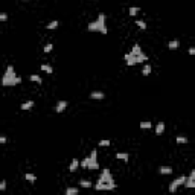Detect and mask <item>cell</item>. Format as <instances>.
<instances>
[{"instance_id": "obj_27", "label": "cell", "mask_w": 195, "mask_h": 195, "mask_svg": "<svg viewBox=\"0 0 195 195\" xmlns=\"http://www.w3.org/2000/svg\"><path fill=\"white\" fill-rule=\"evenodd\" d=\"M52 50H54V44H52V43H47L46 46H44V49H43L44 54H50Z\"/></svg>"}, {"instance_id": "obj_18", "label": "cell", "mask_w": 195, "mask_h": 195, "mask_svg": "<svg viewBox=\"0 0 195 195\" xmlns=\"http://www.w3.org/2000/svg\"><path fill=\"white\" fill-rule=\"evenodd\" d=\"M40 69L43 70V72L49 73V75H50V73H54V67H52L50 64H41V66H40Z\"/></svg>"}, {"instance_id": "obj_24", "label": "cell", "mask_w": 195, "mask_h": 195, "mask_svg": "<svg viewBox=\"0 0 195 195\" xmlns=\"http://www.w3.org/2000/svg\"><path fill=\"white\" fill-rule=\"evenodd\" d=\"M24 180H28V181L34 183V181H37V177H35L32 172H26V174H24Z\"/></svg>"}, {"instance_id": "obj_26", "label": "cell", "mask_w": 195, "mask_h": 195, "mask_svg": "<svg viewBox=\"0 0 195 195\" xmlns=\"http://www.w3.org/2000/svg\"><path fill=\"white\" fill-rule=\"evenodd\" d=\"M134 24L137 26L139 29H142V31H145V29H146V23H145L143 20H136V22H134Z\"/></svg>"}, {"instance_id": "obj_4", "label": "cell", "mask_w": 195, "mask_h": 195, "mask_svg": "<svg viewBox=\"0 0 195 195\" xmlns=\"http://www.w3.org/2000/svg\"><path fill=\"white\" fill-rule=\"evenodd\" d=\"M123 60H125V64L127 66H136V64H140V63H145V61H148V57L145 54L142 55V57H133L130 54H125Z\"/></svg>"}, {"instance_id": "obj_16", "label": "cell", "mask_w": 195, "mask_h": 195, "mask_svg": "<svg viewBox=\"0 0 195 195\" xmlns=\"http://www.w3.org/2000/svg\"><path fill=\"white\" fill-rule=\"evenodd\" d=\"M116 158H119V160L122 162H128V158H130V154L128 153H116Z\"/></svg>"}, {"instance_id": "obj_9", "label": "cell", "mask_w": 195, "mask_h": 195, "mask_svg": "<svg viewBox=\"0 0 195 195\" xmlns=\"http://www.w3.org/2000/svg\"><path fill=\"white\" fill-rule=\"evenodd\" d=\"M67 105H69V102L64 101V99H63V101H58L57 105H55V111H57V113H63V111H66Z\"/></svg>"}, {"instance_id": "obj_11", "label": "cell", "mask_w": 195, "mask_h": 195, "mask_svg": "<svg viewBox=\"0 0 195 195\" xmlns=\"http://www.w3.org/2000/svg\"><path fill=\"white\" fill-rule=\"evenodd\" d=\"M158 174L169 175V174H172V168L171 166H158Z\"/></svg>"}, {"instance_id": "obj_2", "label": "cell", "mask_w": 195, "mask_h": 195, "mask_svg": "<svg viewBox=\"0 0 195 195\" xmlns=\"http://www.w3.org/2000/svg\"><path fill=\"white\" fill-rule=\"evenodd\" d=\"M87 31L88 32H99V34H108V29H107V23H105V14H99L98 19L90 22L87 24Z\"/></svg>"}, {"instance_id": "obj_10", "label": "cell", "mask_w": 195, "mask_h": 195, "mask_svg": "<svg viewBox=\"0 0 195 195\" xmlns=\"http://www.w3.org/2000/svg\"><path fill=\"white\" fill-rule=\"evenodd\" d=\"M105 98V93L104 92H99V90H95L90 93V99H96V101H102Z\"/></svg>"}, {"instance_id": "obj_21", "label": "cell", "mask_w": 195, "mask_h": 195, "mask_svg": "<svg viewBox=\"0 0 195 195\" xmlns=\"http://www.w3.org/2000/svg\"><path fill=\"white\" fill-rule=\"evenodd\" d=\"M175 142H177L179 145H186L189 140H188V137H184V136H177V137H175Z\"/></svg>"}, {"instance_id": "obj_35", "label": "cell", "mask_w": 195, "mask_h": 195, "mask_svg": "<svg viewBox=\"0 0 195 195\" xmlns=\"http://www.w3.org/2000/svg\"><path fill=\"white\" fill-rule=\"evenodd\" d=\"M92 2H95V0H92Z\"/></svg>"}, {"instance_id": "obj_13", "label": "cell", "mask_w": 195, "mask_h": 195, "mask_svg": "<svg viewBox=\"0 0 195 195\" xmlns=\"http://www.w3.org/2000/svg\"><path fill=\"white\" fill-rule=\"evenodd\" d=\"M165 133V122H158L156 125V134L157 136H162Z\"/></svg>"}, {"instance_id": "obj_12", "label": "cell", "mask_w": 195, "mask_h": 195, "mask_svg": "<svg viewBox=\"0 0 195 195\" xmlns=\"http://www.w3.org/2000/svg\"><path fill=\"white\" fill-rule=\"evenodd\" d=\"M78 168H79V160L78 158H73V160L70 162V165H69V171L75 172V171H78Z\"/></svg>"}, {"instance_id": "obj_1", "label": "cell", "mask_w": 195, "mask_h": 195, "mask_svg": "<svg viewBox=\"0 0 195 195\" xmlns=\"http://www.w3.org/2000/svg\"><path fill=\"white\" fill-rule=\"evenodd\" d=\"M20 82H22V78L15 73L14 66L9 64L6 67L3 76H2V85L3 87H15V85H19Z\"/></svg>"}, {"instance_id": "obj_25", "label": "cell", "mask_w": 195, "mask_h": 195, "mask_svg": "<svg viewBox=\"0 0 195 195\" xmlns=\"http://www.w3.org/2000/svg\"><path fill=\"white\" fill-rule=\"evenodd\" d=\"M78 192H79V189L78 188H72V186L66 189V195H78Z\"/></svg>"}, {"instance_id": "obj_19", "label": "cell", "mask_w": 195, "mask_h": 195, "mask_svg": "<svg viewBox=\"0 0 195 195\" xmlns=\"http://www.w3.org/2000/svg\"><path fill=\"white\" fill-rule=\"evenodd\" d=\"M58 24H60V22H58V20H52L50 23H47V24H46V29L54 31V29H57V28H58Z\"/></svg>"}, {"instance_id": "obj_15", "label": "cell", "mask_w": 195, "mask_h": 195, "mask_svg": "<svg viewBox=\"0 0 195 195\" xmlns=\"http://www.w3.org/2000/svg\"><path fill=\"white\" fill-rule=\"evenodd\" d=\"M151 70H153V67H151V64H145L143 66V69H142V75H143V76H149V75H151Z\"/></svg>"}, {"instance_id": "obj_29", "label": "cell", "mask_w": 195, "mask_h": 195, "mask_svg": "<svg viewBox=\"0 0 195 195\" xmlns=\"http://www.w3.org/2000/svg\"><path fill=\"white\" fill-rule=\"evenodd\" d=\"M79 186H81V188H92L93 184L88 180H81V181H79Z\"/></svg>"}, {"instance_id": "obj_8", "label": "cell", "mask_w": 195, "mask_h": 195, "mask_svg": "<svg viewBox=\"0 0 195 195\" xmlns=\"http://www.w3.org/2000/svg\"><path fill=\"white\" fill-rule=\"evenodd\" d=\"M128 54L133 55V57H142V55H143V52H142V49H140V44L139 43H134V46H133L131 52H128Z\"/></svg>"}, {"instance_id": "obj_6", "label": "cell", "mask_w": 195, "mask_h": 195, "mask_svg": "<svg viewBox=\"0 0 195 195\" xmlns=\"http://www.w3.org/2000/svg\"><path fill=\"white\" fill-rule=\"evenodd\" d=\"M184 181H186V177H184V175L177 177V179H175V180H174V181L169 184V192H171V194H174V192H175L177 189H179V188H180V186H181Z\"/></svg>"}, {"instance_id": "obj_32", "label": "cell", "mask_w": 195, "mask_h": 195, "mask_svg": "<svg viewBox=\"0 0 195 195\" xmlns=\"http://www.w3.org/2000/svg\"><path fill=\"white\" fill-rule=\"evenodd\" d=\"M8 142V139H6V136H0V145H3V143H6Z\"/></svg>"}, {"instance_id": "obj_28", "label": "cell", "mask_w": 195, "mask_h": 195, "mask_svg": "<svg viewBox=\"0 0 195 195\" xmlns=\"http://www.w3.org/2000/svg\"><path fill=\"white\" fill-rule=\"evenodd\" d=\"M98 146H110V139H102L98 142Z\"/></svg>"}, {"instance_id": "obj_3", "label": "cell", "mask_w": 195, "mask_h": 195, "mask_svg": "<svg viewBox=\"0 0 195 195\" xmlns=\"http://www.w3.org/2000/svg\"><path fill=\"white\" fill-rule=\"evenodd\" d=\"M98 183H102V184H116V181H114V179H113V174L110 172V169H107V168H104V169L101 171V175H99V179H98Z\"/></svg>"}, {"instance_id": "obj_30", "label": "cell", "mask_w": 195, "mask_h": 195, "mask_svg": "<svg viewBox=\"0 0 195 195\" xmlns=\"http://www.w3.org/2000/svg\"><path fill=\"white\" fill-rule=\"evenodd\" d=\"M8 20V14L6 12H0V22H6Z\"/></svg>"}, {"instance_id": "obj_31", "label": "cell", "mask_w": 195, "mask_h": 195, "mask_svg": "<svg viewBox=\"0 0 195 195\" xmlns=\"http://www.w3.org/2000/svg\"><path fill=\"white\" fill-rule=\"evenodd\" d=\"M5 189H6V181L2 180V181H0V191H5Z\"/></svg>"}, {"instance_id": "obj_34", "label": "cell", "mask_w": 195, "mask_h": 195, "mask_svg": "<svg viewBox=\"0 0 195 195\" xmlns=\"http://www.w3.org/2000/svg\"><path fill=\"white\" fill-rule=\"evenodd\" d=\"M23 2H29V0H23Z\"/></svg>"}, {"instance_id": "obj_22", "label": "cell", "mask_w": 195, "mask_h": 195, "mask_svg": "<svg viewBox=\"0 0 195 195\" xmlns=\"http://www.w3.org/2000/svg\"><path fill=\"white\" fill-rule=\"evenodd\" d=\"M140 12V8L139 6H131L130 9H128V14L131 15V17H134V15H137Z\"/></svg>"}, {"instance_id": "obj_17", "label": "cell", "mask_w": 195, "mask_h": 195, "mask_svg": "<svg viewBox=\"0 0 195 195\" xmlns=\"http://www.w3.org/2000/svg\"><path fill=\"white\" fill-rule=\"evenodd\" d=\"M34 105H35L34 101H26V102H23V104L20 105V108H22V110H31Z\"/></svg>"}, {"instance_id": "obj_23", "label": "cell", "mask_w": 195, "mask_h": 195, "mask_svg": "<svg viewBox=\"0 0 195 195\" xmlns=\"http://www.w3.org/2000/svg\"><path fill=\"white\" fill-rule=\"evenodd\" d=\"M139 127H140L142 130H149V128L153 127V123L149 122V120H143V122H140V123H139Z\"/></svg>"}, {"instance_id": "obj_20", "label": "cell", "mask_w": 195, "mask_h": 195, "mask_svg": "<svg viewBox=\"0 0 195 195\" xmlns=\"http://www.w3.org/2000/svg\"><path fill=\"white\" fill-rule=\"evenodd\" d=\"M29 79H31L32 82H37V84H43V78H41L40 75H35V73H34V75H31V76H29Z\"/></svg>"}, {"instance_id": "obj_33", "label": "cell", "mask_w": 195, "mask_h": 195, "mask_svg": "<svg viewBox=\"0 0 195 195\" xmlns=\"http://www.w3.org/2000/svg\"><path fill=\"white\" fill-rule=\"evenodd\" d=\"M188 52H189V55H195V47H189Z\"/></svg>"}, {"instance_id": "obj_14", "label": "cell", "mask_w": 195, "mask_h": 195, "mask_svg": "<svg viewBox=\"0 0 195 195\" xmlns=\"http://www.w3.org/2000/svg\"><path fill=\"white\" fill-rule=\"evenodd\" d=\"M180 47V41L179 40H171L169 43H168V49H171V50H177Z\"/></svg>"}, {"instance_id": "obj_7", "label": "cell", "mask_w": 195, "mask_h": 195, "mask_svg": "<svg viewBox=\"0 0 195 195\" xmlns=\"http://www.w3.org/2000/svg\"><path fill=\"white\" fill-rule=\"evenodd\" d=\"M93 188L96 191H113V189L118 188V184H102V183L96 181V184H93Z\"/></svg>"}, {"instance_id": "obj_5", "label": "cell", "mask_w": 195, "mask_h": 195, "mask_svg": "<svg viewBox=\"0 0 195 195\" xmlns=\"http://www.w3.org/2000/svg\"><path fill=\"white\" fill-rule=\"evenodd\" d=\"M87 158H88V162H87V169L88 171L99 169V163H98V151L96 149H92L90 156H88Z\"/></svg>"}]
</instances>
